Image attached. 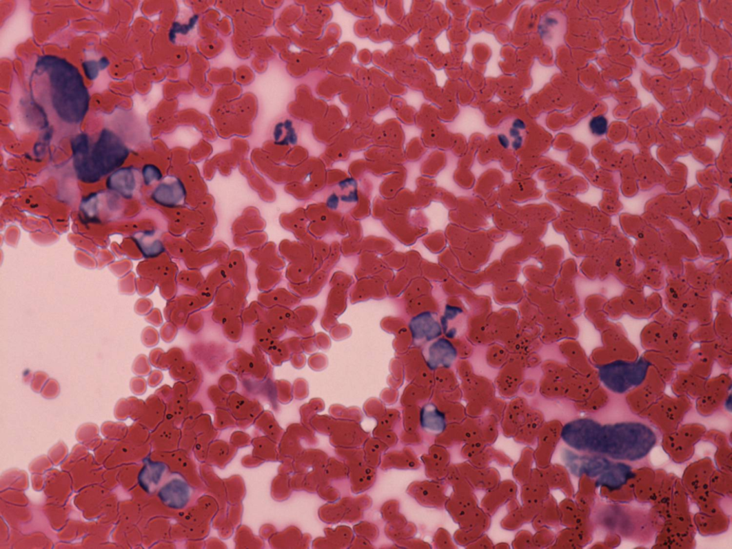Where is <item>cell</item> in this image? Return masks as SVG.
<instances>
[{
    "label": "cell",
    "mask_w": 732,
    "mask_h": 549,
    "mask_svg": "<svg viewBox=\"0 0 732 549\" xmlns=\"http://www.w3.org/2000/svg\"><path fill=\"white\" fill-rule=\"evenodd\" d=\"M563 461L573 475L591 478H598L613 462L601 456L571 450L564 451Z\"/></svg>",
    "instance_id": "obj_6"
},
{
    "label": "cell",
    "mask_w": 732,
    "mask_h": 549,
    "mask_svg": "<svg viewBox=\"0 0 732 549\" xmlns=\"http://www.w3.org/2000/svg\"><path fill=\"white\" fill-rule=\"evenodd\" d=\"M99 65H100V66H101V70H104V69H105V68H107V67H108V66L109 65V64H110V63H109V61H108V60L107 59H105V58H102V59H101V60L99 61Z\"/></svg>",
    "instance_id": "obj_25"
},
{
    "label": "cell",
    "mask_w": 732,
    "mask_h": 549,
    "mask_svg": "<svg viewBox=\"0 0 732 549\" xmlns=\"http://www.w3.org/2000/svg\"><path fill=\"white\" fill-rule=\"evenodd\" d=\"M170 318L179 329L185 328L187 318L190 315L178 301L173 302L170 304Z\"/></svg>",
    "instance_id": "obj_20"
},
{
    "label": "cell",
    "mask_w": 732,
    "mask_h": 549,
    "mask_svg": "<svg viewBox=\"0 0 732 549\" xmlns=\"http://www.w3.org/2000/svg\"><path fill=\"white\" fill-rule=\"evenodd\" d=\"M254 336L257 346L267 355L278 347V338L274 336L271 327L265 320L259 322L255 326Z\"/></svg>",
    "instance_id": "obj_14"
},
{
    "label": "cell",
    "mask_w": 732,
    "mask_h": 549,
    "mask_svg": "<svg viewBox=\"0 0 732 549\" xmlns=\"http://www.w3.org/2000/svg\"><path fill=\"white\" fill-rule=\"evenodd\" d=\"M199 369L197 366L190 361H183L175 365L171 366L170 372L172 374L173 378H176L178 380H192L194 378L198 373Z\"/></svg>",
    "instance_id": "obj_18"
},
{
    "label": "cell",
    "mask_w": 732,
    "mask_h": 549,
    "mask_svg": "<svg viewBox=\"0 0 732 549\" xmlns=\"http://www.w3.org/2000/svg\"><path fill=\"white\" fill-rule=\"evenodd\" d=\"M563 23V18L558 11H549L542 16L538 31L547 45L553 47L560 41Z\"/></svg>",
    "instance_id": "obj_10"
},
{
    "label": "cell",
    "mask_w": 732,
    "mask_h": 549,
    "mask_svg": "<svg viewBox=\"0 0 732 549\" xmlns=\"http://www.w3.org/2000/svg\"><path fill=\"white\" fill-rule=\"evenodd\" d=\"M633 477L631 464L613 462L611 466L597 478L596 485L598 487H605L611 490H618Z\"/></svg>",
    "instance_id": "obj_8"
},
{
    "label": "cell",
    "mask_w": 732,
    "mask_h": 549,
    "mask_svg": "<svg viewBox=\"0 0 732 549\" xmlns=\"http://www.w3.org/2000/svg\"><path fill=\"white\" fill-rule=\"evenodd\" d=\"M204 324V317L201 313L198 311L189 315L185 328L189 333L197 334L202 331Z\"/></svg>",
    "instance_id": "obj_21"
},
{
    "label": "cell",
    "mask_w": 732,
    "mask_h": 549,
    "mask_svg": "<svg viewBox=\"0 0 732 549\" xmlns=\"http://www.w3.org/2000/svg\"><path fill=\"white\" fill-rule=\"evenodd\" d=\"M420 424L423 429L428 432L442 433L447 426L445 415L436 406L429 404L421 409Z\"/></svg>",
    "instance_id": "obj_13"
},
{
    "label": "cell",
    "mask_w": 732,
    "mask_h": 549,
    "mask_svg": "<svg viewBox=\"0 0 732 549\" xmlns=\"http://www.w3.org/2000/svg\"><path fill=\"white\" fill-rule=\"evenodd\" d=\"M592 521L598 531L634 543L650 544L656 534L649 511L641 507L599 503L593 510Z\"/></svg>",
    "instance_id": "obj_4"
},
{
    "label": "cell",
    "mask_w": 732,
    "mask_h": 549,
    "mask_svg": "<svg viewBox=\"0 0 732 549\" xmlns=\"http://www.w3.org/2000/svg\"><path fill=\"white\" fill-rule=\"evenodd\" d=\"M427 362L433 369L451 364L456 357L455 350L445 339H440L432 344L426 353Z\"/></svg>",
    "instance_id": "obj_12"
},
{
    "label": "cell",
    "mask_w": 732,
    "mask_h": 549,
    "mask_svg": "<svg viewBox=\"0 0 732 549\" xmlns=\"http://www.w3.org/2000/svg\"><path fill=\"white\" fill-rule=\"evenodd\" d=\"M108 187L125 198H131L136 187L134 169L125 167L114 172L108 178Z\"/></svg>",
    "instance_id": "obj_11"
},
{
    "label": "cell",
    "mask_w": 732,
    "mask_h": 549,
    "mask_svg": "<svg viewBox=\"0 0 732 549\" xmlns=\"http://www.w3.org/2000/svg\"><path fill=\"white\" fill-rule=\"evenodd\" d=\"M32 82L34 96L57 121L73 125L83 121L89 94L78 68L57 56H42Z\"/></svg>",
    "instance_id": "obj_2"
},
{
    "label": "cell",
    "mask_w": 732,
    "mask_h": 549,
    "mask_svg": "<svg viewBox=\"0 0 732 549\" xmlns=\"http://www.w3.org/2000/svg\"><path fill=\"white\" fill-rule=\"evenodd\" d=\"M267 310L259 302H252L241 313L245 326H256L265 319Z\"/></svg>",
    "instance_id": "obj_17"
},
{
    "label": "cell",
    "mask_w": 732,
    "mask_h": 549,
    "mask_svg": "<svg viewBox=\"0 0 732 549\" xmlns=\"http://www.w3.org/2000/svg\"><path fill=\"white\" fill-rule=\"evenodd\" d=\"M140 251L145 258H153L162 253L163 246L157 239H154V235L150 234H142L134 238Z\"/></svg>",
    "instance_id": "obj_15"
},
{
    "label": "cell",
    "mask_w": 732,
    "mask_h": 549,
    "mask_svg": "<svg viewBox=\"0 0 732 549\" xmlns=\"http://www.w3.org/2000/svg\"><path fill=\"white\" fill-rule=\"evenodd\" d=\"M83 69L86 76L90 81H94L97 79L99 74L101 66L99 63L94 61H86L83 63Z\"/></svg>",
    "instance_id": "obj_23"
},
{
    "label": "cell",
    "mask_w": 732,
    "mask_h": 549,
    "mask_svg": "<svg viewBox=\"0 0 732 549\" xmlns=\"http://www.w3.org/2000/svg\"><path fill=\"white\" fill-rule=\"evenodd\" d=\"M562 438L575 451L635 465L648 458L658 445L660 435L652 425L640 419L588 417L567 424Z\"/></svg>",
    "instance_id": "obj_1"
},
{
    "label": "cell",
    "mask_w": 732,
    "mask_h": 549,
    "mask_svg": "<svg viewBox=\"0 0 732 549\" xmlns=\"http://www.w3.org/2000/svg\"><path fill=\"white\" fill-rule=\"evenodd\" d=\"M244 326L241 315L231 317L222 326L223 335L229 342L238 343L242 338Z\"/></svg>",
    "instance_id": "obj_16"
},
{
    "label": "cell",
    "mask_w": 732,
    "mask_h": 549,
    "mask_svg": "<svg viewBox=\"0 0 732 549\" xmlns=\"http://www.w3.org/2000/svg\"><path fill=\"white\" fill-rule=\"evenodd\" d=\"M527 131V124L523 120L509 116L499 125L498 139L505 148L517 150L524 145Z\"/></svg>",
    "instance_id": "obj_7"
},
{
    "label": "cell",
    "mask_w": 732,
    "mask_h": 549,
    "mask_svg": "<svg viewBox=\"0 0 732 549\" xmlns=\"http://www.w3.org/2000/svg\"><path fill=\"white\" fill-rule=\"evenodd\" d=\"M589 128L593 136H602L607 131V119L603 116L594 117L589 123Z\"/></svg>",
    "instance_id": "obj_22"
},
{
    "label": "cell",
    "mask_w": 732,
    "mask_h": 549,
    "mask_svg": "<svg viewBox=\"0 0 732 549\" xmlns=\"http://www.w3.org/2000/svg\"><path fill=\"white\" fill-rule=\"evenodd\" d=\"M410 329L415 342H431L440 334V327L435 316L431 313H423L414 318Z\"/></svg>",
    "instance_id": "obj_9"
},
{
    "label": "cell",
    "mask_w": 732,
    "mask_h": 549,
    "mask_svg": "<svg viewBox=\"0 0 732 549\" xmlns=\"http://www.w3.org/2000/svg\"><path fill=\"white\" fill-rule=\"evenodd\" d=\"M234 358L241 366L242 375L252 374L256 366L255 355L248 353L242 349H237L234 352Z\"/></svg>",
    "instance_id": "obj_19"
},
{
    "label": "cell",
    "mask_w": 732,
    "mask_h": 549,
    "mask_svg": "<svg viewBox=\"0 0 732 549\" xmlns=\"http://www.w3.org/2000/svg\"><path fill=\"white\" fill-rule=\"evenodd\" d=\"M143 176L145 179V182L148 184L154 180H157L161 177L160 170L156 166L148 165L145 166L143 169Z\"/></svg>",
    "instance_id": "obj_24"
},
{
    "label": "cell",
    "mask_w": 732,
    "mask_h": 549,
    "mask_svg": "<svg viewBox=\"0 0 732 549\" xmlns=\"http://www.w3.org/2000/svg\"><path fill=\"white\" fill-rule=\"evenodd\" d=\"M649 364L644 359L635 362L618 361L601 367L600 380L610 391L623 394L645 380Z\"/></svg>",
    "instance_id": "obj_5"
},
{
    "label": "cell",
    "mask_w": 732,
    "mask_h": 549,
    "mask_svg": "<svg viewBox=\"0 0 732 549\" xmlns=\"http://www.w3.org/2000/svg\"><path fill=\"white\" fill-rule=\"evenodd\" d=\"M74 166L79 177L94 183L120 167L129 152L121 139L112 131L104 130L93 145L86 135L77 136L72 142Z\"/></svg>",
    "instance_id": "obj_3"
}]
</instances>
